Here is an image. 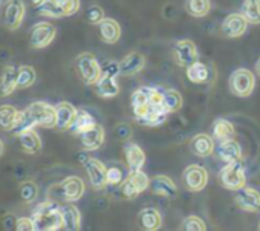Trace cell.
Here are the masks:
<instances>
[{
	"mask_svg": "<svg viewBox=\"0 0 260 231\" xmlns=\"http://www.w3.org/2000/svg\"><path fill=\"white\" fill-rule=\"evenodd\" d=\"M32 222L36 229H61L63 228V217H61V208L52 202L46 201L37 207V210L32 214Z\"/></svg>",
	"mask_w": 260,
	"mask_h": 231,
	"instance_id": "1",
	"label": "cell"
},
{
	"mask_svg": "<svg viewBox=\"0 0 260 231\" xmlns=\"http://www.w3.org/2000/svg\"><path fill=\"white\" fill-rule=\"evenodd\" d=\"M219 181L222 184L223 188L226 190H239L242 187H245L246 184V173H245V167L242 161H234V162H228L219 173Z\"/></svg>",
	"mask_w": 260,
	"mask_h": 231,
	"instance_id": "2",
	"label": "cell"
},
{
	"mask_svg": "<svg viewBox=\"0 0 260 231\" xmlns=\"http://www.w3.org/2000/svg\"><path fill=\"white\" fill-rule=\"evenodd\" d=\"M255 86V77L248 69H236L230 77V90L239 98H246L252 93Z\"/></svg>",
	"mask_w": 260,
	"mask_h": 231,
	"instance_id": "3",
	"label": "cell"
},
{
	"mask_svg": "<svg viewBox=\"0 0 260 231\" xmlns=\"http://www.w3.org/2000/svg\"><path fill=\"white\" fill-rule=\"evenodd\" d=\"M77 63V71H78V75L81 77V80L86 83V84H95L101 74H103V68L100 66V63L96 61V58L89 54V52H83L77 57L75 60Z\"/></svg>",
	"mask_w": 260,
	"mask_h": 231,
	"instance_id": "4",
	"label": "cell"
},
{
	"mask_svg": "<svg viewBox=\"0 0 260 231\" xmlns=\"http://www.w3.org/2000/svg\"><path fill=\"white\" fill-rule=\"evenodd\" d=\"M150 187V179L149 176L143 172H130V175L121 182L119 188H121V194L125 199H134L138 194H141L143 191H146Z\"/></svg>",
	"mask_w": 260,
	"mask_h": 231,
	"instance_id": "5",
	"label": "cell"
},
{
	"mask_svg": "<svg viewBox=\"0 0 260 231\" xmlns=\"http://www.w3.org/2000/svg\"><path fill=\"white\" fill-rule=\"evenodd\" d=\"M173 58L178 66L188 68L190 64L199 61V52L191 40H178L173 43Z\"/></svg>",
	"mask_w": 260,
	"mask_h": 231,
	"instance_id": "6",
	"label": "cell"
},
{
	"mask_svg": "<svg viewBox=\"0 0 260 231\" xmlns=\"http://www.w3.org/2000/svg\"><path fill=\"white\" fill-rule=\"evenodd\" d=\"M28 109L32 113V117H34L37 126L48 127V129L55 127L57 112H55L54 106H51L48 103H43V101H36L31 106H28Z\"/></svg>",
	"mask_w": 260,
	"mask_h": 231,
	"instance_id": "7",
	"label": "cell"
},
{
	"mask_svg": "<svg viewBox=\"0 0 260 231\" xmlns=\"http://www.w3.org/2000/svg\"><path fill=\"white\" fill-rule=\"evenodd\" d=\"M208 182V173L202 166L191 164L184 170V185L188 191L198 193L205 188Z\"/></svg>",
	"mask_w": 260,
	"mask_h": 231,
	"instance_id": "8",
	"label": "cell"
},
{
	"mask_svg": "<svg viewBox=\"0 0 260 231\" xmlns=\"http://www.w3.org/2000/svg\"><path fill=\"white\" fill-rule=\"evenodd\" d=\"M83 164L87 172L92 188L103 190L107 185V169L104 167V164L96 158H84Z\"/></svg>",
	"mask_w": 260,
	"mask_h": 231,
	"instance_id": "9",
	"label": "cell"
},
{
	"mask_svg": "<svg viewBox=\"0 0 260 231\" xmlns=\"http://www.w3.org/2000/svg\"><path fill=\"white\" fill-rule=\"evenodd\" d=\"M248 22L242 14H230L225 17L220 26V32L225 39H239L246 32Z\"/></svg>",
	"mask_w": 260,
	"mask_h": 231,
	"instance_id": "10",
	"label": "cell"
},
{
	"mask_svg": "<svg viewBox=\"0 0 260 231\" xmlns=\"http://www.w3.org/2000/svg\"><path fill=\"white\" fill-rule=\"evenodd\" d=\"M234 201H236V205L243 211L254 213L260 208V193L254 188L242 187L236 190Z\"/></svg>",
	"mask_w": 260,
	"mask_h": 231,
	"instance_id": "11",
	"label": "cell"
},
{
	"mask_svg": "<svg viewBox=\"0 0 260 231\" xmlns=\"http://www.w3.org/2000/svg\"><path fill=\"white\" fill-rule=\"evenodd\" d=\"M84 193V181L78 176H69L60 184V197L66 202L78 201Z\"/></svg>",
	"mask_w": 260,
	"mask_h": 231,
	"instance_id": "12",
	"label": "cell"
},
{
	"mask_svg": "<svg viewBox=\"0 0 260 231\" xmlns=\"http://www.w3.org/2000/svg\"><path fill=\"white\" fill-rule=\"evenodd\" d=\"M55 34H57V31H55L54 25L46 23V22L37 23L34 26L32 32H31V45L34 48H39V49L45 48V46H48L54 40Z\"/></svg>",
	"mask_w": 260,
	"mask_h": 231,
	"instance_id": "13",
	"label": "cell"
},
{
	"mask_svg": "<svg viewBox=\"0 0 260 231\" xmlns=\"http://www.w3.org/2000/svg\"><path fill=\"white\" fill-rule=\"evenodd\" d=\"M150 190L153 194L166 197V199H173L178 194V187L176 184L166 175H158L150 179Z\"/></svg>",
	"mask_w": 260,
	"mask_h": 231,
	"instance_id": "14",
	"label": "cell"
},
{
	"mask_svg": "<svg viewBox=\"0 0 260 231\" xmlns=\"http://www.w3.org/2000/svg\"><path fill=\"white\" fill-rule=\"evenodd\" d=\"M146 66V57L141 52H130L119 63V74L124 77L135 75L141 72Z\"/></svg>",
	"mask_w": 260,
	"mask_h": 231,
	"instance_id": "15",
	"label": "cell"
},
{
	"mask_svg": "<svg viewBox=\"0 0 260 231\" xmlns=\"http://www.w3.org/2000/svg\"><path fill=\"white\" fill-rule=\"evenodd\" d=\"M55 112H57V123L55 127L58 130H69L72 127V123L77 117V109L71 104V103H58L55 106Z\"/></svg>",
	"mask_w": 260,
	"mask_h": 231,
	"instance_id": "16",
	"label": "cell"
},
{
	"mask_svg": "<svg viewBox=\"0 0 260 231\" xmlns=\"http://www.w3.org/2000/svg\"><path fill=\"white\" fill-rule=\"evenodd\" d=\"M25 17V5L22 0H8L5 8V23L10 29H17Z\"/></svg>",
	"mask_w": 260,
	"mask_h": 231,
	"instance_id": "17",
	"label": "cell"
},
{
	"mask_svg": "<svg viewBox=\"0 0 260 231\" xmlns=\"http://www.w3.org/2000/svg\"><path fill=\"white\" fill-rule=\"evenodd\" d=\"M124 155H125V161H127V166H128V172L143 170L144 162H146V153L138 144L128 143L124 147Z\"/></svg>",
	"mask_w": 260,
	"mask_h": 231,
	"instance_id": "18",
	"label": "cell"
},
{
	"mask_svg": "<svg viewBox=\"0 0 260 231\" xmlns=\"http://www.w3.org/2000/svg\"><path fill=\"white\" fill-rule=\"evenodd\" d=\"M150 90L152 87H140L132 93V107L135 118H141L150 110Z\"/></svg>",
	"mask_w": 260,
	"mask_h": 231,
	"instance_id": "19",
	"label": "cell"
},
{
	"mask_svg": "<svg viewBox=\"0 0 260 231\" xmlns=\"http://www.w3.org/2000/svg\"><path fill=\"white\" fill-rule=\"evenodd\" d=\"M217 155L225 164L234 162V161H242V147L234 138L220 141V144L217 147Z\"/></svg>",
	"mask_w": 260,
	"mask_h": 231,
	"instance_id": "20",
	"label": "cell"
},
{
	"mask_svg": "<svg viewBox=\"0 0 260 231\" xmlns=\"http://www.w3.org/2000/svg\"><path fill=\"white\" fill-rule=\"evenodd\" d=\"M190 150L201 158L210 156L214 152V140L207 134H198L190 141Z\"/></svg>",
	"mask_w": 260,
	"mask_h": 231,
	"instance_id": "21",
	"label": "cell"
},
{
	"mask_svg": "<svg viewBox=\"0 0 260 231\" xmlns=\"http://www.w3.org/2000/svg\"><path fill=\"white\" fill-rule=\"evenodd\" d=\"M80 140H81V146L86 150H96L104 143V129L100 124H95L89 130L83 132L80 135Z\"/></svg>",
	"mask_w": 260,
	"mask_h": 231,
	"instance_id": "22",
	"label": "cell"
},
{
	"mask_svg": "<svg viewBox=\"0 0 260 231\" xmlns=\"http://www.w3.org/2000/svg\"><path fill=\"white\" fill-rule=\"evenodd\" d=\"M98 28H100V36H101V40L104 43H109V45H113L119 40L121 37V26L116 20L113 19H103L100 23H98Z\"/></svg>",
	"mask_w": 260,
	"mask_h": 231,
	"instance_id": "23",
	"label": "cell"
},
{
	"mask_svg": "<svg viewBox=\"0 0 260 231\" xmlns=\"http://www.w3.org/2000/svg\"><path fill=\"white\" fill-rule=\"evenodd\" d=\"M95 92L101 98H113L119 93V86H118L115 77L101 74L100 80L95 83Z\"/></svg>",
	"mask_w": 260,
	"mask_h": 231,
	"instance_id": "24",
	"label": "cell"
},
{
	"mask_svg": "<svg viewBox=\"0 0 260 231\" xmlns=\"http://www.w3.org/2000/svg\"><path fill=\"white\" fill-rule=\"evenodd\" d=\"M61 217H63V228L69 229V231H75L80 229L81 226V214L78 211V208L75 205H72L71 202L66 205H61Z\"/></svg>",
	"mask_w": 260,
	"mask_h": 231,
	"instance_id": "25",
	"label": "cell"
},
{
	"mask_svg": "<svg viewBox=\"0 0 260 231\" xmlns=\"http://www.w3.org/2000/svg\"><path fill=\"white\" fill-rule=\"evenodd\" d=\"M138 220L144 229L155 231L162 225V216L156 208H143L138 214Z\"/></svg>",
	"mask_w": 260,
	"mask_h": 231,
	"instance_id": "26",
	"label": "cell"
},
{
	"mask_svg": "<svg viewBox=\"0 0 260 231\" xmlns=\"http://www.w3.org/2000/svg\"><path fill=\"white\" fill-rule=\"evenodd\" d=\"M17 74H19L17 68L14 66L5 68L2 78H0V93L7 96V95H11L14 89H17Z\"/></svg>",
	"mask_w": 260,
	"mask_h": 231,
	"instance_id": "27",
	"label": "cell"
},
{
	"mask_svg": "<svg viewBox=\"0 0 260 231\" xmlns=\"http://www.w3.org/2000/svg\"><path fill=\"white\" fill-rule=\"evenodd\" d=\"M187 77L191 83H196V84L208 83L211 80V71L207 64L196 61L187 68Z\"/></svg>",
	"mask_w": 260,
	"mask_h": 231,
	"instance_id": "28",
	"label": "cell"
},
{
	"mask_svg": "<svg viewBox=\"0 0 260 231\" xmlns=\"http://www.w3.org/2000/svg\"><path fill=\"white\" fill-rule=\"evenodd\" d=\"M95 124H96V121H95V118L92 117V115H90L89 112H86V110H78V112H77V117H75V120H74V123H72L71 130H72L75 135L80 137L83 132L89 130V129L93 127Z\"/></svg>",
	"mask_w": 260,
	"mask_h": 231,
	"instance_id": "29",
	"label": "cell"
},
{
	"mask_svg": "<svg viewBox=\"0 0 260 231\" xmlns=\"http://www.w3.org/2000/svg\"><path fill=\"white\" fill-rule=\"evenodd\" d=\"M213 137L219 141H226V140H233L236 137V129L233 126L231 121L219 118L214 121L213 124Z\"/></svg>",
	"mask_w": 260,
	"mask_h": 231,
	"instance_id": "30",
	"label": "cell"
},
{
	"mask_svg": "<svg viewBox=\"0 0 260 231\" xmlns=\"http://www.w3.org/2000/svg\"><path fill=\"white\" fill-rule=\"evenodd\" d=\"M19 138H20V144H22V149H23L25 153L34 155V153L40 152V149H42V140H40V137L32 129L20 134Z\"/></svg>",
	"mask_w": 260,
	"mask_h": 231,
	"instance_id": "31",
	"label": "cell"
},
{
	"mask_svg": "<svg viewBox=\"0 0 260 231\" xmlns=\"http://www.w3.org/2000/svg\"><path fill=\"white\" fill-rule=\"evenodd\" d=\"M248 23L258 25L260 23V0H243L242 13Z\"/></svg>",
	"mask_w": 260,
	"mask_h": 231,
	"instance_id": "32",
	"label": "cell"
},
{
	"mask_svg": "<svg viewBox=\"0 0 260 231\" xmlns=\"http://www.w3.org/2000/svg\"><path fill=\"white\" fill-rule=\"evenodd\" d=\"M211 10L210 0H185V11L191 17H205Z\"/></svg>",
	"mask_w": 260,
	"mask_h": 231,
	"instance_id": "33",
	"label": "cell"
},
{
	"mask_svg": "<svg viewBox=\"0 0 260 231\" xmlns=\"http://www.w3.org/2000/svg\"><path fill=\"white\" fill-rule=\"evenodd\" d=\"M36 124V120L32 117V113L29 112V109H25V110H20L17 113V120H16V124L13 127V132L20 135L26 130H31Z\"/></svg>",
	"mask_w": 260,
	"mask_h": 231,
	"instance_id": "34",
	"label": "cell"
},
{
	"mask_svg": "<svg viewBox=\"0 0 260 231\" xmlns=\"http://www.w3.org/2000/svg\"><path fill=\"white\" fill-rule=\"evenodd\" d=\"M17 113L19 110H16L10 104L0 106V127L4 130H13L16 120H17Z\"/></svg>",
	"mask_w": 260,
	"mask_h": 231,
	"instance_id": "35",
	"label": "cell"
},
{
	"mask_svg": "<svg viewBox=\"0 0 260 231\" xmlns=\"http://www.w3.org/2000/svg\"><path fill=\"white\" fill-rule=\"evenodd\" d=\"M164 106L167 113L178 112L182 107V96L178 90L175 89H167L164 90Z\"/></svg>",
	"mask_w": 260,
	"mask_h": 231,
	"instance_id": "36",
	"label": "cell"
},
{
	"mask_svg": "<svg viewBox=\"0 0 260 231\" xmlns=\"http://www.w3.org/2000/svg\"><path fill=\"white\" fill-rule=\"evenodd\" d=\"M37 11L43 16L49 17H63V10L58 4V0H43V2L37 7Z\"/></svg>",
	"mask_w": 260,
	"mask_h": 231,
	"instance_id": "37",
	"label": "cell"
},
{
	"mask_svg": "<svg viewBox=\"0 0 260 231\" xmlns=\"http://www.w3.org/2000/svg\"><path fill=\"white\" fill-rule=\"evenodd\" d=\"M36 81V71L29 66H22L19 68V74H17V87L25 89L29 87L31 84H34Z\"/></svg>",
	"mask_w": 260,
	"mask_h": 231,
	"instance_id": "38",
	"label": "cell"
},
{
	"mask_svg": "<svg viewBox=\"0 0 260 231\" xmlns=\"http://www.w3.org/2000/svg\"><path fill=\"white\" fill-rule=\"evenodd\" d=\"M167 118V115H158V113H147L141 118H137V121L141 126H147V127H155V126H161Z\"/></svg>",
	"mask_w": 260,
	"mask_h": 231,
	"instance_id": "39",
	"label": "cell"
},
{
	"mask_svg": "<svg viewBox=\"0 0 260 231\" xmlns=\"http://www.w3.org/2000/svg\"><path fill=\"white\" fill-rule=\"evenodd\" d=\"M104 19V11L100 5H90L86 10V20L90 25H98Z\"/></svg>",
	"mask_w": 260,
	"mask_h": 231,
	"instance_id": "40",
	"label": "cell"
},
{
	"mask_svg": "<svg viewBox=\"0 0 260 231\" xmlns=\"http://www.w3.org/2000/svg\"><path fill=\"white\" fill-rule=\"evenodd\" d=\"M182 228L187 229V231H205L207 229V225H205V222L201 217H198V216H188L184 220Z\"/></svg>",
	"mask_w": 260,
	"mask_h": 231,
	"instance_id": "41",
	"label": "cell"
},
{
	"mask_svg": "<svg viewBox=\"0 0 260 231\" xmlns=\"http://www.w3.org/2000/svg\"><path fill=\"white\" fill-rule=\"evenodd\" d=\"M124 181V173L119 167L113 166L110 169H107V184L110 185H121V182Z\"/></svg>",
	"mask_w": 260,
	"mask_h": 231,
	"instance_id": "42",
	"label": "cell"
},
{
	"mask_svg": "<svg viewBox=\"0 0 260 231\" xmlns=\"http://www.w3.org/2000/svg\"><path fill=\"white\" fill-rule=\"evenodd\" d=\"M64 16H72L80 10V0H58Z\"/></svg>",
	"mask_w": 260,
	"mask_h": 231,
	"instance_id": "43",
	"label": "cell"
},
{
	"mask_svg": "<svg viewBox=\"0 0 260 231\" xmlns=\"http://www.w3.org/2000/svg\"><path fill=\"white\" fill-rule=\"evenodd\" d=\"M20 194L25 201H34L37 196V187L32 182H26L20 188Z\"/></svg>",
	"mask_w": 260,
	"mask_h": 231,
	"instance_id": "44",
	"label": "cell"
},
{
	"mask_svg": "<svg viewBox=\"0 0 260 231\" xmlns=\"http://www.w3.org/2000/svg\"><path fill=\"white\" fill-rule=\"evenodd\" d=\"M16 229L17 231H32L34 228V222L32 217H20L16 220Z\"/></svg>",
	"mask_w": 260,
	"mask_h": 231,
	"instance_id": "45",
	"label": "cell"
},
{
	"mask_svg": "<svg viewBox=\"0 0 260 231\" xmlns=\"http://www.w3.org/2000/svg\"><path fill=\"white\" fill-rule=\"evenodd\" d=\"M103 74H106V75H112V77H116V75L119 74V63L106 61V64L103 66Z\"/></svg>",
	"mask_w": 260,
	"mask_h": 231,
	"instance_id": "46",
	"label": "cell"
},
{
	"mask_svg": "<svg viewBox=\"0 0 260 231\" xmlns=\"http://www.w3.org/2000/svg\"><path fill=\"white\" fill-rule=\"evenodd\" d=\"M130 135H132V130H130V127L127 124H118V127H116V137L119 140H128Z\"/></svg>",
	"mask_w": 260,
	"mask_h": 231,
	"instance_id": "47",
	"label": "cell"
},
{
	"mask_svg": "<svg viewBox=\"0 0 260 231\" xmlns=\"http://www.w3.org/2000/svg\"><path fill=\"white\" fill-rule=\"evenodd\" d=\"M255 72H257V75L260 77V58H258L257 63H255Z\"/></svg>",
	"mask_w": 260,
	"mask_h": 231,
	"instance_id": "48",
	"label": "cell"
},
{
	"mask_svg": "<svg viewBox=\"0 0 260 231\" xmlns=\"http://www.w3.org/2000/svg\"><path fill=\"white\" fill-rule=\"evenodd\" d=\"M31 2H32V5H34V7L37 8V7H39V5H40L42 2H43V0H31Z\"/></svg>",
	"mask_w": 260,
	"mask_h": 231,
	"instance_id": "49",
	"label": "cell"
},
{
	"mask_svg": "<svg viewBox=\"0 0 260 231\" xmlns=\"http://www.w3.org/2000/svg\"><path fill=\"white\" fill-rule=\"evenodd\" d=\"M2 152H4V143L0 141V155H2Z\"/></svg>",
	"mask_w": 260,
	"mask_h": 231,
	"instance_id": "50",
	"label": "cell"
},
{
	"mask_svg": "<svg viewBox=\"0 0 260 231\" xmlns=\"http://www.w3.org/2000/svg\"><path fill=\"white\" fill-rule=\"evenodd\" d=\"M258 229H260V223H258Z\"/></svg>",
	"mask_w": 260,
	"mask_h": 231,
	"instance_id": "51",
	"label": "cell"
},
{
	"mask_svg": "<svg viewBox=\"0 0 260 231\" xmlns=\"http://www.w3.org/2000/svg\"><path fill=\"white\" fill-rule=\"evenodd\" d=\"M0 4H2V0H0Z\"/></svg>",
	"mask_w": 260,
	"mask_h": 231,
	"instance_id": "52",
	"label": "cell"
}]
</instances>
